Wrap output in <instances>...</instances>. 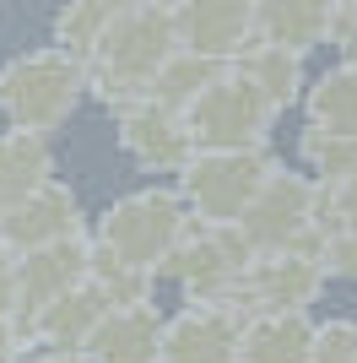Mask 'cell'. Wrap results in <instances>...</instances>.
Segmentation results:
<instances>
[{"label": "cell", "mask_w": 357, "mask_h": 363, "mask_svg": "<svg viewBox=\"0 0 357 363\" xmlns=\"http://www.w3.org/2000/svg\"><path fill=\"white\" fill-rule=\"evenodd\" d=\"M174 11L168 6H114L108 28L98 33V44L87 49V87H98L108 108H130L147 98L152 76L163 71V60L174 55Z\"/></svg>", "instance_id": "obj_1"}, {"label": "cell", "mask_w": 357, "mask_h": 363, "mask_svg": "<svg viewBox=\"0 0 357 363\" xmlns=\"http://www.w3.org/2000/svg\"><path fill=\"white\" fill-rule=\"evenodd\" d=\"M81 87H87L81 60L60 55V49H33V55L6 60V71H0V108L11 114V130L44 136V130H55V125H65L76 114Z\"/></svg>", "instance_id": "obj_2"}, {"label": "cell", "mask_w": 357, "mask_h": 363, "mask_svg": "<svg viewBox=\"0 0 357 363\" xmlns=\"http://www.w3.org/2000/svg\"><path fill=\"white\" fill-rule=\"evenodd\" d=\"M178 239H184V206L174 190H135V196L114 201L98 223V250L147 277L174 255Z\"/></svg>", "instance_id": "obj_3"}, {"label": "cell", "mask_w": 357, "mask_h": 363, "mask_svg": "<svg viewBox=\"0 0 357 363\" xmlns=\"http://www.w3.org/2000/svg\"><path fill=\"white\" fill-rule=\"evenodd\" d=\"M271 120H276V108L238 71H222L184 108V130H190L195 152H254V147H266Z\"/></svg>", "instance_id": "obj_4"}, {"label": "cell", "mask_w": 357, "mask_h": 363, "mask_svg": "<svg viewBox=\"0 0 357 363\" xmlns=\"http://www.w3.org/2000/svg\"><path fill=\"white\" fill-rule=\"evenodd\" d=\"M271 157L266 147L254 152H195L190 163H184V201H190L195 212L206 217V228H233L238 217L249 212V201L260 196V184L271 179Z\"/></svg>", "instance_id": "obj_5"}, {"label": "cell", "mask_w": 357, "mask_h": 363, "mask_svg": "<svg viewBox=\"0 0 357 363\" xmlns=\"http://www.w3.org/2000/svg\"><path fill=\"white\" fill-rule=\"evenodd\" d=\"M314 206H319V184H309L303 174H287V168H271V179L260 184V196L233 228L249 244V255L298 250V239L314 228Z\"/></svg>", "instance_id": "obj_6"}, {"label": "cell", "mask_w": 357, "mask_h": 363, "mask_svg": "<svg viewBox=\"0 0 357 363\" xmlns=\"http://www.w3.org/2000/svg\"><path fill=\"white\" fill-rule=\"evenodd\" d=\"M325 272L319 255H298V250H271V255H249V266L238 272L233 293H249L254 315H303V303L319 293ZM227 293V298H233Z\"/></svg>", "instance_id": "obj_7"}, {"label": "cell", "mask_w": 357, "mask_h": 363, "mask_svg": "<svg viewBox=\"0 0 357 363\" xmlns=\"http://www.w3.org/2000/svg\"><path fill=\"white\" fill-rule=\"evenodd\" d=\"M157 363H238V315L227 303H190L163 325Z\"/></svg>", "instance_id": "obj_8"}, {"label": "cell", "mask_w": 357, "mask_h": 363, "mask_svg": "<svg viewBox=\"0 0 357 363\" xmlns=\"http://www.w3.org/2000/svg\"><path fill=\"white\" fill-rule=\"evenodd\" d=\"M65 239H81V206L55 179L38 196H28L22 206L0 212V244L11 255H33V250H49V244H65Z\"/></svg>", "instance_id": "obj_9"}, {"label": "cell", "mask_w": 357, "mask_h": 363, "mask_svg": "<svg viewBox=\"0 0 357 363\" xmlns=\"http://www.w3.org/2000/svg\"><path fill=\"white\" fill-rule=\"evenodd\" d=\"M174 44L211 65L233 60V55H244L254 44V6H178Z\"/></svg>", "instance_id": "obj_10"}, {"label": "cell", "mask_w": 357, "mask_h": 363, "mask_svg": "<svg viewBox=\"0 0 357 363\" xmlns=\"http://www.w3.org/2000/svg\"><path fill=\"white\" fill-rule=\"evenodd\" d=\"M119 147L130 152L141 168H184L195 157L184 114H174L163 104H147V98L119 108Z\"/></svg>", "instance_id": "obj_11"}, {"label": "cell", "mask_w": 357, "mask_h": 363, "mask_svg": "<svg viewBox=\"0 0 357 363\" xmlns=\"http://www.w3.org/2000/svg\"><path fill=\"white\" fill-rule=\"evenodd\" d=\"M103 315H108V298L92 288L87 277H81L76 288H65L60 298H49L44 309L33 315L22 336H38V342H44V347H55V352H81Z\"/></svg>", "instance_id": "obj_12"}, {"label": "cell", "mask_w": 357, "mask_h": 363, "mask_svg": "<svg viewBox=\"0 0 357 363\" xmlns=\"http://www.w3.org/2000/svg\"><path fill=\"white\" fill-rule=\"evenodd\" d=\"M157 336H163V325H157V315H152L147 303L108 309L81 352L92 363H157Z\"/></svg>", "instance_id": "obj_13"}, {"label": "cell", "mask_w": 357, "mask_h": 363, "mask_svg": "<svg viewBox=\"0 0 357 363\" xmlns=\"http://www.w3.org/2000/svg\"><path fill=\"white\" fill-rule=\"evenodd\" d=\"M55 174V157H49V141L33 136V130H6L0 136V212L22 206L28 196H38Z\"/></svg>", "instance_id": "obj_14"}, {"label": "cell", "mask_w": 357, "mask_h": 363, "mask_svg": "<svg viewBox=\"0 0 357 363\" xmlns=\"http://www.w3.org/2000/svg\"><path fill=\"white\" fill-rule=\"evenodd\" d=\"M314 325L303 315H254L238 325V363H309Z\"/></svg>", "instance_id": "obj_15"}, {"label": "cell", "mask_w": 357, "mask_h": 363, "mask_svg": "<svg viewBox=\"0 0 357 363\" xmlns=\"http://www.w3.org/2000/svg\"><path fill=\"white\" fill-rule=\"evenodd\" d=\"M330 38V6H254V44L303 55Z\"/></svg>", "instance_id": "obj_16"}, {"label": "cell", "mask_w": 357, "mask_h": 363, "mask_svg": "<svg viewBox=\"0 0 357 363\" xmlns=\"http://www.w3.org/2000/svg\"><path fill=\"white\" fill-rule=\"evenodd\" d=\"M309 125L325 136H352L357 141V65H336L314 82L309 92Z\"/></svg>", "instance_id": "obj_17"}, {"label": "cell", "mask_w": 357, "mask_h": 363, "mask_svg": "<svg viewBox=\"0 0 357 363\" xmlns=\"http://www.w3.org/2000/svg\"><path fill=\"white\" fill-rule=\"evenodd\" d=\"M222 76V65H211V60H200V55H184V49H174L163 60V71L152 76V87H147V104H163V108H174V114H184V108L200 98V92L211 87Z\"/></svg>", "instance_id": "obj_18"}, {"label": "cell", "mask_w": 357, "mask_h": 363, "mask_svg": "<svg viewBox=\"0 0 357 363\" xmlns=\"http://www.w3.org/2000/svg\"><path fill=\"white\" fill-rule=\"evenodd\" d=\"M244 82H249L260 98H266L276 114H282L287 104L298 98V55H282V49H260V44H249L244 55H238V65H233Z\"/></svg>", "instance_id": "obj_19"}, {"label": "cell", "mask_w": 357, "mask_h": 363, "mask_svg": "<svg viewBox=\"0 0 357 363\" xmlns=\"http://www.w3.org/2000/svg\"><path fill=\"white\" fill-rule=\"evenodd\" d=\"M303 157L325 174V184L352 179V174H357V141L352 136H325V130H314V125H309V136H303Z\"/></svg>", "instance_id": "obj_20"}, {"label": "cell", "mask_w": 357, "mask_h": 363, "mask_svg": "<svg viewBox=\"0 0 357 363\" xmlns=\"http://www.w3.org/2000/svg\"><path fill=\"white\" fill-rule=\"evenodd\" d=\"M314 217H319V228H330V233H357V174H352V179L325 184Z\"/></svg>", "instance_id": "obj_21"}, {"label": "cell", "mask_w": 357, "mask_h": 363, "mask_svg": "<svg viewBox=\"0 0 357 363\" xmlns=\"http://www.w3.org/2000/svg\"><path fill=\"white\" fill-rule=\"evenodd\" d=\"M309 363H357V325L336 320V325H325V331H314Z\"/></svg>", "instance_id": "obj_22"}, {"label": "cell", "mask_w": 357, "mask_h": 363, "mask_svg": "<svg viewBox=\"0 0 357 363\" xmlns=\"http://www.w3.org/2000/svg\"><path fill=\"white\" fill-rule=\"evenodd\" d=\"M319 272H336V277L357 282V233H330L319 244Z\"/></svg>", "instance_id": "obj_23"}, {"label": "cell", "mask_w": 357, "mask_h": 363, "mask_svg": "<svg viewBox=\"0 0 357 363\" xmlns=\"http://www.w3.org/2000/svg\"><path fill=\"white\" fill-rule=\"evenodd\" d=\"M11 282H16V255L0 244V325L11 320Z\"/></svg>", "instance_id": "obj_24"}, {"label": "cell", "mask_w": 357, "mask_h": 363, "mask_svg": "<svg viewBox=\"0 0 357 363\" xmlns=\"http://www.w3.org/2000/svg\"><path fill=\"white\" fill-rule=\"evenodd\" d=\"M0 363H16V331L0 325Z\"/></svg>", "instance_id": "obj_25"}, {"label": "cell", "mask_w": 357, "mask_h": 363, "mask_svg": "<svg viewBox=\"0 0 357 363\" xmlns=\"http://www.w3.org/2000/svg\"><path fill=\"white\" fill-rule=\"evenodd\" d=\"M33 363H92L87 352H44V358H33Z\"/></svg>", "instance_id": "obj_26"}, {"label": "cell", "mask_w": 357, "mask_h": 363, "mask_svg": "<svg viewBox=\"0 0 357 363\" xmlns=\"http://www.w3.org/2000/svg\"><path fill=\"white\" fill-rule=\"evenodd\" d=\"M352 65H357V38H352Z\"/></svg>", "instance_id": "obj_27"}]
</instances>
